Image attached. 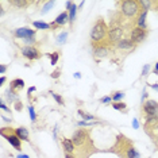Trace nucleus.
Here are the masks:
<instances>
[{"label": "nucleus", "mask_w": 158, "mask_h": 158, "mask_svg": "<svg viewBox=\"0 0 158 158\" xmlns=\"http://www.w3.org/2000/svg\"><path fill=\"white\" fill-rule=\"evenodd\" d=\"M108 31L110 28L107 26V22L103 18H99L93 24L91 30V39L92 45H100V44H107V38H108Z\"/></svg>", "instance_id": "nucleus-1"}, {"label": "nucleus", "mask_w": 158, "mask_h": 158, "mask_svg": "<svg viewBox=\"0 0 158 158\" xmlns=\"http://www.w3.org/2000/svg\"><path fill=\"white\" fill-rule=\"evenodd\" d=\"M119 6H120V14L127 19L138 16L142 11L139 0H123V2L119 3Z\"/></svg>", "instance_id": "nucleus-2"}, {"label": "nucleus", "mask_w": 158, "mask_h": 158, "mask_svg": "<svg viewBox=\"0 0 158 158\" xmlns=\"http://www.w3.org/2000/svg\"><path fill=\"white\" fill-rule=\"evenodd\" d=\"M123 34H124V30L120 26H118V24H115V23H111V27H110V31H108V38H107V44L110 46L118 45L122 39H123Z\"/></svg>", "instance_id": "nucleus-3"}, {"label": "nucleus", "mask_w": 158, "mask_h": 158, "mask_svg": "<svg viewBox=\"0 0 158 158\" xmlns=\"http://www.w3.org/2000/svg\"><path fill=\"white\" fill-rule=\"evenodd\" d=\"M145 131L149 136H152L153 142L158 145V115L153 118H149L145 122Z\"/></svg>", "instance_id": "nucleus-4"}, {"label": "nucleus", "mask_w": 158, "mask_h": 158, "mask_svg": "<svg viewBox=\"0 0 158 158\" xmlns=\"http://www.w3.org/2000/svg\"><path fill=\"white\" fill-rule=\"evenodd\" d=\"M142 115L145 119L157 116L158 115V103L156 100L150 99V100H146V102L142 104Z\"/></svg>", "instance_id": "nucleus-5"}, {"label": "nucleus", "mask_w": 158, "mask_h": 158, "mask_svg": "<svg viewBox=\"0 0 158 158\" xmlns=\"http://www.w3.org/2000/svg\"><path fill=\"white\" fill-rule=\"evenodd\" d=\"M147 34H149V30H143V28H139V27H132L131 28V34H130V39L132 41V44L135 46L142 44L143 41L147 38Z\"/></svg>", "instance_id": "nucleus-6"}, {"label": "nucleus", "mask_w": 158, "mask_h": 158, "mask_svg": "<svg viewBox=\"0 0 158 158\" xmlns=\"http://www.w3.org/2000/svg\"><path fill=\"white\" fill-rule=\"evenodd\" d=\"M92 46H93V57L98 61L102 58H106L111 53V48H112L108 44H100V45H92Z\"/></svg>", "instance_id": "nucleus-7"}, {"label": "nucleus", "mask_w": 158, "mask_h": 158, "mask_svg": "<svg viewBox=\"0 0 158 158\" xmlns=\"http://www.w3.org/2000/svg\"><path fill=\"white\" fill-rule=\"evenodd\" d=\"M20 52H22V56L24 58H27L28 61H35V60L41 58V56H42L39 49H37L35 46H23L20 49Z\"/></svg>", "instance_id": "nucleus-8"}, {"label": "nucleus", "mask_w": 158, "mask_h": 158, "mask_svg": "<svg viewBox=\"0 0 158 158\" xmlns=\"http://www.w3.org/2000/svg\"><path fill=\"white\" fill-rule=\"evenodd\" d=\"M87 141H89V132L84 128L74 131L72 135V142L74 143V146H82Z\"/></svg>", "instance_id": "nucleus-9"}, {"label": "nucleus", "mask_w": 158, "mask_h": 158, "mask_svg": "<svg viewBox=\"0 0 158 158\" xmlns=\"http://www.w3.org/2000/svg\"><path fill=\"white\" fill-rule=\"evenodd\" d=\"M35 34H37V31L35 30H31V28L28 27H20V28H16L15 31H14V35H15V38H19V39H28V38H34Z\"/></svg>", "instance_id": "nucleus-10"}, {"label": "nucleus", "mask_w": 158, "mask_h": 158, "mask_svg": "<svg viewBox=\"0 0 158 158\" xmlns=\"http://www.w3.org/2000/svg\"><path fill=\"white\" fill-rule=\"evenodd\" d=\"M2 135L4 136V138L7 139V142H8L11 146L15 147L16 150H19V152L22 150V141H20V139L15 135V132H14V130H12L11 132H10V134H7V132H2Z\"/></svg>", "instance_id": "nucleus-11"}, {"label": "nucleus", "mask_w": 158, "mask_h": 158, "mask_svg": "<svg viewBox=\"0 0 158 158\" xmlns=\"http://www.w3.org/2000/svg\"><path fill=\"white\" fill-rule=\"evenodd\" d=\"M118 50H123V52H131V50L135 49V45L132 44V41L130 38H123L119 44L116 45Z\"/></svg>", "instance_id": "nucleus-12"}, {"label": "nucleus", "mask_w": 158, "mask_h": 158, "mask_svg": "<svg viewBox=\"0 0 158 158\" xmlns=\"http://www.w3.org/2000/svg\"><path fill=\"white\" fill-rule=\"evenodd\" d=\"M149 11H141L138 16L135 19V26L139 27V28H143V30H147V23H146V16Z\"/></svg>", "instance_id": "nucleus-13"}, {"label": "nucleus", "mask_w": 158, "mask_h": 158, "mask_svg": "<svg viewBox=\"0 0 158 158\" xmlns=\"http://www.w3.org/2000/svg\"><path fill=\"white\" fill-rule=\"evenodd\" d=\"M61 145H62V149L65 150V153H69V154L74 153V143L72 142V139L62 136L61 138Z\"/></svg>", "instance_id": "nucleus-14"}, {"label": "nucleus", "mask_w": 158, "mask_h": 158, "mask_svg": "<svg viewBox=\"0 0 158 158\" xmlns=\"http://www.w3.org/2000/svg\"><path fill=\"white\" fill-rule=\"evenodd\" d=\"M23 88H24V80H22V78H14L10 82V89H12L16 93L19 91H22Z\"/></svg>", "instance_id": "nucleus-15"}, {"label": "nucleus", "mask_w": 158, "mask_h": 158, "mask_svg": "<svg viewBox=\"0 0 158 158\" xmlns=\"http://www.w3.org/2000/svg\"><path fill=\"white\" fill-rule=\"evenodd\" d=\"M54 22L57 23V26H58V27H61V26H65V24L69 23V14H68V11L61 12L60 15L56 18Z\"/></svg>", "instance_id": "nucleus-16"}, {"label": "nucleus", "mask_w": 158, "mask_h": 158, "mask_svg": "<svg viewBox=\"0 0 158 158\" xmlns=\"http://www.w3.org/2000/svg\"><path fill=\"white\" fill-rule=\"evenodd\" d=\"M14 132H15V135L18 136V138L20 139V141H28V130L26 127H18V128H15L14 130Z\"/></svg>", "instance_id": "nucleus-17"}, {"label": "nucleus", "mask_w": 158, "mask_h": 158, "mask_svg": "<svg viewBox=\"0 0 158 158\" xmlns=\"http://www.w3.org/2000/svg\"><path fill=\"white\" fill-rule=\"evenodd\" d=\"M68 14H69V24L70 26H73V22L76 20V16H77V6L73 3V6L70 7V10L68 11Z\"/></svg>", "instance_id": "nucleus-18"}, {"label": "nucleus", "mask_w": 158, "mask_h": 158, "mask_svg": "<svg viewBox=\"0 0 158 158\" xmlns=\"http://www.w3.org/2000/svg\"><path fill=\"white\" fill-rule=\"evenodd\" d=\"M33 26H34V28H37V30H49V28H52L50 24L44 22V20H34Z\"/></svg>", "instance_id": "nucleus-19"}, {"label": "nucleus", "mask_w": 158, "mask_h": 158, "mask_svg": "<svg viewBox=\"0 0 158 158\" xmlns=\"http://www.w3.org/2000/svg\"><path fill=\"white\" fill-rule=\"evenodd\" d=\"M112 108L116 110V111H120V112H127V104L123 103V102H119V103H114L112 104Z\"/></svg>", "instance_id": "nucleus-20"}, {"label": "nucleus", "mask_w": 158, "mask_h": 158, "mask_svg": "<svg viewBox=\"0 0 158 158\" xmlns=\"http://www.w3.org/2000/svg\"><path fill=\"white\" fill-rule=\"evenodd\" d=\"M78 115H80V116L85 122H93V120H96V116H93V115L88 114V112H84V111H81V110H78Z\"/></svg>", "instance_id": "nucleus-21"}, {"label": "nucleus", "mask_w": 158, "mask_h": 158, "mask_svg": "<svg viewBox=\"0 0 158 158\" xmlns=\"http://www.w3.org/2000/svg\"><path fill=\"white\" fill-rule=\"evenodd\" d=\"M46 56L50 58V62H52V65H57V62H58V58H60V52L48 53Z\"/></svg>", "instance_id": "nucleus-22"}, {"label": "nucleus", "mask_w": 158, "mask_h": 158, "mask_svg": "<svg viewBox=\"0 0 158 158\" xmlns=\"http://www.w3.org/2000/svg\"><path fill=\"white\" fill-rule=\"evenodd\" d=\"M111 96H112V102H114V103H119V102H122V100H123V98H124V92L116 91V92H114Z\"/></svg>", "instance_id": "nucleus-23"}, {"label": "nucleus", "mask_w": 158, "mask_h": 158, "mask_svg": "<svg viewBox=\"0 0 158 158\" xmlns=\"http://www.w3.org/2000/svg\"><path fill=\"white\" fill-rule=\"evenodd\" d=\"M68 35H69L68 31H62L61 34H58V37H57V44H58V45H64L66 42V39H68Z\"/></svg>", "instance_id": "nucleus-24"}, {"label": "nucleus", "mask_w": 158, "mask_h": 158, "mask_svg": "<svg viewBox=\"0 0 158 158\" xmlns=\"http://www.w3.org/2000/svg\"><path fill=\"white\" fill-rule=\"evenodd\" d=\"M127 158H141V154H139L132 146H130L127 149Z\"/></svg>", "instance_id": "nucleus-25"}, {"label": "nucleus", "mask_w": 158, "mask_h": 158, "mask_svg": "<svg viewBox=\"0 0 158 158\" xmlns=\"http://www.w3.org/2000/svg\"><path fill=\"white\" fill-rule=\"evenodd\" d=\"M54 4H56V2H46L44 7H42V14H48L50 10L54 7Z\"/></svg>", "instance_id": "nucleus-26"}, {"label": "nucleus", "mask_w": 158, "mask_h": 158, "mask_svg": "<svg viewBox=\"0 0 158 158\" xmlns=\"http://www.w3.org/2000/svg\"><path fill=\"white\" fill-rule=\"evenodd\" d=\"M11 3H12L14 6L19 7V8H26V7L30 4V2H23V0H12Z\"/></svg>", "instance_id": "nucleus-27"}, {"label": "nucleus", "mask_w": 158, "mask_h": 158, "mask_svg": "<svg viewBox=\"0 0 158 158\" xmlns=\"http://www.w3.org/2000/svg\"><path fill=\"white\" fill-rule=\"evenodd\" d=\"M16 96H18V93H16V92H14L12 89H10V91L7 92V99L10 100V103H12V102H18Z\"/></svg>", "instance_id": "nucleus-28"}, {"label": "nucleus", "mask_w": 158, "mask_h": 158, "mask_svg": "<svg viewBox=\"0 0 158 158\" xmlns=\"http://www.w3.org/2000/svg\"><path fill=\"white\" fill-rule=\"evenodd\" d=\"M50 93H52L53 99H54L56 102L60 104V106H64V103H65V102H64V98H62V96L58 95V93H54V92H50Z\"/></svg>", "instance_id": "nucleus-29"}, {"label": "nucleus", "mask_w": 158, "mask_h": 158, "mask_svg": "<svg viewBox=\"0 0 158 158\" xmlns=\"http://www.w3.org/2000/svg\"><path fill=\"white\" fill-rule=\"evenodd\" d=\"M28 114H30V119L31 122H35L37 120V112H35V108L30 104V107H28Z\"/></svg>", "instance_id": "nucleus-30"}, {"label": "nucleus", "mask_w": 158, "mask_h": 158, "mask_svg": "<svg viewBox=\"0 0 158 158\" xmlns=\"http://www.w3.org/2000/svg\"><path fill=\"white\" fill-rule=\"evenodd\" d=\"M96 124H98V122H85V120H81L77 123V126H80V127H89V126H96Z\"/></svg>", "instance_id": "nucleus-31"}, {"label": "nucleus", "mask_w": 158, "mask_h": 158, "mask_svg": "<svg viewBox=\"0 0 158 158\" xmlns=\"http://www.w3.org/2000/svg\"><path fill=\"white\" fill-rule=\"evenodd\" d=\"M149 72H150V65H149V64H146V65L142 68V77L147 76V74H149Z\"/></svg>", "instance_id": "nucleus-32"}, {"label": "nucleus", "mask_w": 158, "mask_h": 158, "mask_svg": "<svg viewBox=\"0 0 158 158\" xmlns=\"http://www.w3.org/2000/svg\"><path fill=\"white\" fill-rule=\"evenodd\" d=\"M100 102H102L103 104H108L112 102V96H104V98L100 99Z\"/></svg>", "instance_id": "nucleus-33"}, {"label": "nucleus", "mask_w": 158, "mask_h": 158, "mask_svg": "<svg viewBox=\"0 0 158 158\" xmlns=\"http://www.w3.org/2000/svg\"><path fill=\"white\" fill-rule=\"evenodd\" d=\"M23 110V103L22 102H15V111H22Z\"/></svg>", "instance_id": "nucleus-34"}, {"label": "nucleus", "mask_w": 158, "mask_h": 158, "mask_svg": "<svg viewBox=\"0 0 158 158\" xmlns=\"http://www.w3.org/2000/svg\"><path fill=\"white\" fill-rule=\"evenodd\" d=\"M60 74H61V69H60V68H57V69L52 73V77H53V78H58Z\"/></svg>", "instance_id": "nucleus-35"}, {"label": "nucleus", "mask_w": 158, "mask_h": 158, "mask_svg": "<svg viewBox=\"0 0 158 158\" xmlns=\"http://www.w3.org/2000/svg\"><path fill=\"white\" fill-rule=\"evenodd\" d=\"M0 107H2V110H3V111H7V112H10V108L6 106V103L3 102V100H0Z\"/></svg>", "instance_id": "nucleus-36"}, {"label": "nucleus", "mask_w": 158, "mask_h": 158, "mask_svg": "<svg viewBox=\"0 0 158 158\" xmlns=\"http://www.w3.org/2000/svg\"><path fill=\"white\" fill-rule=\"evenodd\" d=\"M132 127H134V128H139V122H138V119H136V118H134V119H132Z\"/></svg>", "instance_id": "nucleus-37"}, {"label": "nucleus", "mask_w": 158, "mask_h": 158, "mask_svg": "<svg viewBox=\"0 0 158 158\" xmlns=\"http://www.w3.org/2000/svg\"><path fill=\"white\" fill-rule=\"evenodd\" d=\"M6 70H7V66L2 64V65H0V74H4V73H6Z\"/></svg>", "instance_id": "nucleus-38"}, {"label": "nucleus", "mask_w": 158, "mask_h": 158, "mask_svg": "<svg viewBox=\"0 0 158 158\" xmlns=\"http://www.w3.org/2000/svg\"><path fill=\"white\" fill-rule=\"evenodd\" d=\"M35 89H37L35 87H31V88H28V91H27V96H28V98H30V96H31V93H33V92H35Z\"/></svg>", "instance_id": "nucleus-39"}, {"label": "nucleus", "mask_w": 158, "mask_h": 158, "mask_svg": "<svg viewBox=\"0 0 158 158\" xmlns=\"http://www.w3.org/2000/svg\"><path fill=\"white\" fill-rule=\"evenodd\" d=\"M65 6H66V10H68V11H69V10H70V7L73 6V3H72V2H66V3H65Z\"/></svg>", "instance_id": "nucleus-40"}, {"label": "nucleus", "mask_w": 158, "mask_h": 158, "mask_svg": "<svg viewBox=\"0 0 158 158\" xmlns=\"http://www.w3.org/2000/svg\"><path fill=\"white\" fill-rule=\"evenodd\" d=\"M74 78L80 80V78H81V73H80V72H76V73H74Z\"/></svg>", "instance_id": "nucleus-41"}, {"label": "nucleus", "mask_w": 158, "mask_h": 158, "mask_svg": "<svg viewBox=\"0 0 158 158\" xmlns=\"http://www.w3.org/2000/svg\"><path fill=\"white\" fill-rule=\"evenodd\" d=\"M4 82H6V77H4V76H2V77H0V85H3Z\"/></svg>", "instance_id": "nucleus-42"}, {"label": "nucleus", "mask_w": 158, "mask_h": 158, "mask_svg": "<svg viewBox=\"0 0 158 158\" xmlns=\"http://www.w3.org/2000/svg\"><path fill=\"white\" fill-rule=\"evenodd\" d=\"M16 158H30V157L26 156V154H19V156H18Z\"/></svg>", "instance_id": "nucleus-43"}, {"label": "nucleus", "mask_w": 158, "mask_h": 158, "mask_svg": "<svg viewBox=\"0 0 158 158\" xmlns=\"http://www.w3.org/2000/svg\"><path fill=\"white\" fill-rule=\"evenodd\" d=\"M150 87H152L153 89H156V91H158V84H152Z\"/></svg>", "instance_id": "nucleus-44"}, {"label": "nucleus", "mask_w": 158, "mask_h": 158, "mask_svg": "<svg viewBox=\"0 0 158 158\" xmlns=\"http://www.w3.org/2000/svg\"><path fill=\"white\" fill-rule=\"evenodd\" d=\"M2 118L4 122H11V118H7V116H2Z\"/></svg>", "instance_id": "nucleus-45"}, {"label": "nucleus", "mask_w": 158, "mask_h": 158, "mask_svg": "<svg viewBox=\"0 0 158 158\" xmlns=\"http://www.w3.org/2000/svg\"><path fill=\"white\" fill-rule=\"evenodd\" d=\"M65 158H74V156H72V154L66 153V154H65Z\"/></svg>", "instance_id": "nucleus-46"}, {"label": "nucleus", "mask_w": 158, "mask_h": 158, "mask_svg": "<svg viewBox=\"0 0 158 158\" xmlns=\"http://www.w3.org/2000/svg\"><path fill=\"white\" fill-rule=\"evenodd\" d=\"M154 73H158V62L156 64V66H154Z\"/></svg>", "instance_id": "nucleus-47"}, {"label": "nucleus", "mask_w": 158, "mask_h": 158, "mask_svg": "<svg viewBox=\"0 0 158 158\" xmlns=\"http://www.w3.org/2000/svg\"><path fill=\"white\" fill-rule=\"evenodd\" d=\"M154 6H157V7H158V2H154ZM157 10H158V8H157Z\"/></svg>", "instance_id": "nucleus-48"}, {"label": "nucleus", "mask_w": 158, "mask_h": 158, "mask_svg": "<svg viewBox=\"0 0 158 158\" xmlns=\"http://www.w3.org/2000/svg\"><path fill=\"white\" fill-rule=\"evenodd\" d=\"M157 149H158V145H157Z\"/></svg>", "instance_id": "nucleus-49"}]
</instances>
